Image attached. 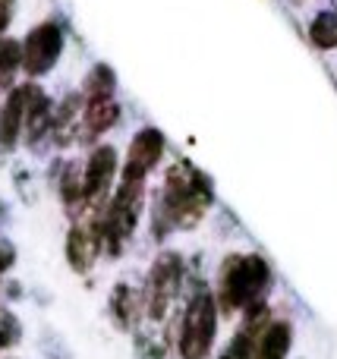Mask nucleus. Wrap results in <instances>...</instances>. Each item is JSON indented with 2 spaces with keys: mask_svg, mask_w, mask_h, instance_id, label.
Wrapping results in <instances>:
<instances>
[{
  "mask_svg": "<svg viewBox=\"0 0 337 359\" xmlns=\"http://www.w3.org/2000/svg\"><path fill=\"white\" fill-rule=\"evenodd\" d=\"M212 202H214L212 180L189 161H177L164 177L161 198L155 202L151 230H155L158 240H164L170 230H193L205 217V211L212 208Z\"/></svg>",
  "mask_w": 337,
  "mask_h": 359,
  "instance_id": "f257e3e1",
  "label": "nucleus"
},
{
  "mask_svg": "<svg viewBox=\"0 0 337 359\" xmlns=\"http://www.w3.org/2000/svg\"><path fill=\"white\" fill-rule=\"evenodd\" d=\"M271 287V265L259 252H233L221 262L218 274V306L224 316L246 312L249 306L265 303Z\"/></svg>",
  "mask_w": 337,
  "mask_h": 359,
  "instance_id": "f03ea898",
  "label": "nucleus"
},
{
  "mask_svg": "<svg viewBox=\"0 0 337 359\" xmlns=\"http://www.w3.org/2000/svg\"><path fill=\"white\" fill-rule=\"evenodd\" d=\"M218 316L221 306L218 297L205 287H195V293L189 297L186 309H183L180 322V337H177V350L180 359H208L218 337Z\"/></svg>",
  "mask_w": 337,
  "mask_h": 359,
  "instance_id": "7ed1b4c3",
  "label": "nucleus"
},
{
  "mask_svg": "<svg viewBox=\"0 0 337 359\" xmlns=\"http://www.w3.org/2000/svg\"><path fill=\"white\" fill-rule=\"evenodd\" d=\"M142 202H145V180H123L120 189L111 196V202L104 205V211L95 215L101 230V246L107 249V255L123 252L126 236H132L139 215H142Z\"/></svg>",
  "mask_w": 337,
  "mask_h": 359,
  "instance_id": "20e7f679",
  "label": "nucleus"
},
{
  "mask_svg": "<svg viewBox=\"0 0 337 359\" xmlns=\"http://www.w3.org/2000/svg\"><path fill=\"white\" fill-rule=\"evenodd\" d=\"M183 278H186V262H183L180 252H161L155 262H151L149 280H145V293H142V309L149 316V322H164L174 306L177 293L183 287Z\"/></svg>",
  "mask_w": 337,
  "mask_h": 359,
  "instance_id": "39448f33",
  "label": "nucleus"
},
{
  "mask_svg": "<svg viewBox=\"0 0 337 359\" xmlns=\"http://www.w3.org/2000/svg\"><path fill=\"white\" fill-rule=\"evenodd\" d=\"M63 50V32L54 19L35 25L22 41V69L29 76H44Z\"/></svg>",
  "mask_w": 337,
  "mask_h": 359,
  "instance_id": "423d86ee",
  "label": "nucleus"
},
{
  "mask_svg": "<svg viewBox=\"0 0 337 359\" xmlns=\"http://www.w3.org/2000/svg\"><path fill=\"white\" fill-rule=\"evenodd\" d=\"M114 174H117V151L111 145H98L85 161V205H92L95 215L104 211Z\"/></svg>",
  "mask_w": 337,
  "mask_h": 359,
  "instance_id": "0eeeda50",
  "label": "nucleus"
},
{
  "mask_svg": "<svg viewBox=\"0 0 337 359\" xmlns=\"http://www.w3.org/2000/svg\"><path fill=\"white\" fill-rule=\"evenodd\" d=\"M164 158V133L158 126H142L130 142L123 180H145Z\"/></svg>",
  "mask_w": 337,
  "mask_h": 359,
  "instance_id": "6e6552de",
  "label": "nucleus"
},
{
  "mask_svg": "<svg viewBox=\"0 0 337 359\" xmlns=\"http://www.w3.org/2000/svg\"><path fill=\"white\" fill-rule=\"evenodd\" d=\"M35 88L38 86L25 82V86H16L4 98V104H0V149H13L19 133L25 130V117H29V104Z\"/></svg>",
  "mask_w": 337,
  "mask_h": 359,
  "instance_id": "1a4fd4ad",
  "label": "nucleus"
},
{
  "mask_svg": "<svg viewBox=\"0 0 337 359\" xmlns=\"http://www.w3.org/2000/svg\"><path fill=\"white\" fill-rule=\"evenodd\" d=\"M101 249L104 246H101L98 217L88 215V221L73 224V230L67 233V259H69V265H73V271H88Z\"/></svg>",
  "mask_w": 337,
  "mask_h": 359,
  "instance_id": "9d476101",
  "label": "nucleus"
},
{
  "mask_svg": "<svg viewBox=\"0 0 337 359\" xmlns=\"http://www.w3.org/2000/svg\"><path fill=\"white\" fill-rule=\"evenodd\" d=\"M294 344V328L284 318H271L268 328L256 337V353L252 359H287Z\"/></svg>",
  "mask_w": 337,
  "mask_h": 359,
  "instance_id": "9b49d317",
  "label": "nucleus"
},
{
  "mask_svg": "<svg viewBox=\"0 0 337 359\" xmlns=\"http://www.w3.org/2000/svg\"><path fill=\"white\" fill-rule=\"evenodd\" d=\"M120 117V107L114 98H104V101H85V114H82V130H79V139H95L101 133H107Z\"/></svg>",
  "mask_w": 337,
  "mask_h": 359,
  "instance_id": "f8f14e48",
  "label": "nucleus"
},
{
  "mask_svg": "<svg viewBox=\"0 0 337 359\" xmlns=\"http://www.w3.org/2000/svg\"><path fill=\"white\" fill-rule=\"evenodd\" d=\"M111 316L114 322H117V328L123 331H132L139 322V299L136 293H132L130 284H117L111 293Z\"/></svg>",
  "mask_w": 337,
  "mask_h": 359,
  "instance_id": "ddd939ff",
  "label": "nucleus"
},
{
  "mask_svg": "<svg viewBox=\"0 0 337 359\" xmlns=\"http://www.w3.org/2000/svg\"><path fill=\"white\" fill-rule=\"evenodd\" d=\"M60 198L69 211L85 205V164H67L60 180Z\"/></svg>",
  "mask_w": 337,
  "mask_h": 359,
  "instance_id": "4468645a",
  "label": "nucleus"
},
{
  "mask_svg": "<svg viewBox=\"0 0 337 359\" xmlns=\"http://www.w3.org/2000/svg\"><path fill=\"white\" fill-rule=\"evenodd\" d=\"M114 88H117V76H114V69L104 67V63H98V67H92V73L85 76V86H82V98H85V101L114 98Z\"/></svg>",
  "mask_w": 337,
  "mask_h": 359,
  "instance_id": "2eb2a0df",
  "label": "nucleus"
},
{
  "mask_svg": "<svg viewBox=\"0 0 337 359\" xmlns=\"http://www.w3.org/2000/svg\"><path fill=\"white\" fill-rule=\"evenodd\" d=\"M309 41H312L319 50L337 48V10L315 13V19L309 22Z\"/></svg>",
  "mask_w": 337,
  "mask_h": 359,
  "instance_id": "dca6fc26",
  "label": "nucleus"
},
{
  "mask_svg": "<svg viewBox=\"0 0 337 359\" xmlns=\"http://www.w3.org/2000/svg\"><path fill=\"white\" fill-rule=\"evenodd\" d=\"M19 67H22V44L0 38V88L10 86Z\"/></svg>",
  "mask_w": 337,
  "mask_h": 359,
  "instance_id": "f3484780",
  "label": "nucleus"
},
{
  "mask_svg": "<svg viewBox=\"0 0 337 359\" xmlns=\"http://www.w3.org/2000/svg\"><path fill=\"white\" fill-rule=\"evenodd\" d=\"M19 337H22V328H19L16 316L4 312V316H0V350H6V347H13V344H19Z\"/></svg>",
  "mask_w": 337,
  "mask_h": 359,
  "instance_id": "a211bd4d",
  "label": "nucleus"
},
{
  "mask_svg": "<svg viewBox=\"0 0 337 359\" xmlns=\"http://www.w3.org/2000/svg\"><path fill=\"white\" fill-rule=\"evenodd\" d=\"M13 262H16V249H13V243L0 240V274H4L6 268H13Z\"/></svg>",
  "mask_w": 337,
  "mask_h": 359,
  "instance_id": "6ab92c4d",
  "label": "nucleus"
},
{
  "mask_svg": "<svg viewBox=\"0 0 337 359\" xmlns=\"http://www.w3.org/2000/svg\"><path fill=\"white\" fill-rule=\"evenodd\" d=\"M13 10H16V0H0V35L13 22Z\"/></svg>",
  "mask_w": 337,
  "mask_h": 359,
  "instance_id": "aec40b11",
  "label": "nucleus"
}]
</instances>
